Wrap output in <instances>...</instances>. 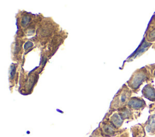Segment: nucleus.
Returning <instances> with one entry per match:
<instances>
[{
	"label": "nucleus",
	"mask_w": 155,
	"mask_h": 137,
	"mask_svg": "<svg viewBox=\"0 0 155 137\" xmlns=\"http://www.w3.org/2000/svg\"><path fill=\"white\" fill-rule=\"evenodd\" d=\"M125 86H124L122 89H120L117 94H116L114 98H113V101L111 103L110 108H114V107H117L122 106L123 104H124L128 98L130 96V92L128 89L125 88Z\"/></svg>",
	"instance_id": "obj_1"
},
{
	"label": "nucleus",
	"mask_w": 155,
	"mask_h": 137,
	"mask_svg": "<svg viewBox=\"0 0 155 137\" xmlns=\"http://www.w3.org/2000/svg\"><path fill=\"white\" fill-rule=\"evenodd\" d=\"M54 24V22L51 24L50 22H46V23H43L41 25L40 27H39L38 30V36L44 38L50 37L53 31L55 30L54 28V27H53V24Z\"/></svg>",
	"instance_id": "obj_2"
},
{
	"label": "nucleus",
	"mask_w": 155,
	"mask_h": 137,
	"mask_svg": "<svg viewBox=\"0 0 155 137\" xmlns=\"http://www.w3.org/2000/svg\"><path fill=\"white\" fill-rule=\"evenodd\" d=\"M145 78V75L142 72L137 71L132 75L128 83L131 88L136 89L141 84Z\"/></svg>",
	"instance_id": "obj_3"
},
{
	"label": "nucleus",
	"mask_w": 155,
	"mask_h": 137,
	"mask_svg": "<svg viewBox=\"0 0 155 137\" xmlns=\"http://www.w3.org/2000/svg\"><path fill=\"white\" fill-rule=\"evenodd\" d=\"M32 14L27 12H24L19 17V25L22 28H27L33 22H32Z\"/></svg>",
	"instance_id": "obj_4"
},
{
	"label": "nucleus",
	"mask_w": 155,
	"mask_h": 137,
	"mask_svg": "<svg viewBox=\"0 0 155 137\" xmlns=\"http://www.w3.org/2000/svg\"><path fill=\"white\" fill-rule=\"evenodd\" d=\"M110 123L111 124H112V125L116 127H119L123 122V118H122V116L120 115L119 113H113L112 116H111L110 118Z\"/></svg>",
	"instance_id": "obj_5"
},
{
	"label": "nucleus",
	"mask_w": 155,
	"mask_h": 137,
	"mask_svg": "<svg viewBox=\"0 0 155 137\" xmlns=\"http://www.w3.org/2000/svg\"><path fill=\"white\" fill-rule=\"evenodd\" d=\"M143 101L141 100L140 99H139L137 98H133L130 100V101L128 103V106L130 107L134 108V109H138L142 106Z\"/></svg>",
	"instance_id": "obj_6"
},
{
	"label": "nucleus",
	"mask_w": 155,
	"mask_h": 137,
	"mask_svg": "<svg viewBox=\"0 0 155 137\" xmlns=\"http://www.w3.org/2000/svg\"><path fill=\"white\" fill-rule=\"evenodd\" d=\"M142 93H143L144 95L147 98L153 100L155 99V91L151 88L149 86H146L144 88L142 91Z\"/></svg>",
	"instance_id": "obj_7"
},
{
	"label": "nucleus",
	"mask_w": 155,
	"mask_h": 137,
	"mask_svg": "<svg viewBox=\"0 0 155 137\" xmlns=\"http://www.w3.org/2000/svg\"><path fill=\"white\" fill-rule=\"evenodd\" d=\"M147 130L150 132V130H152L155 129V117L152 116V118L150 119V122L148 123V125L147 126Z\"/></svg>",
	"instance_id": "obj_8"
}]
</instances>
